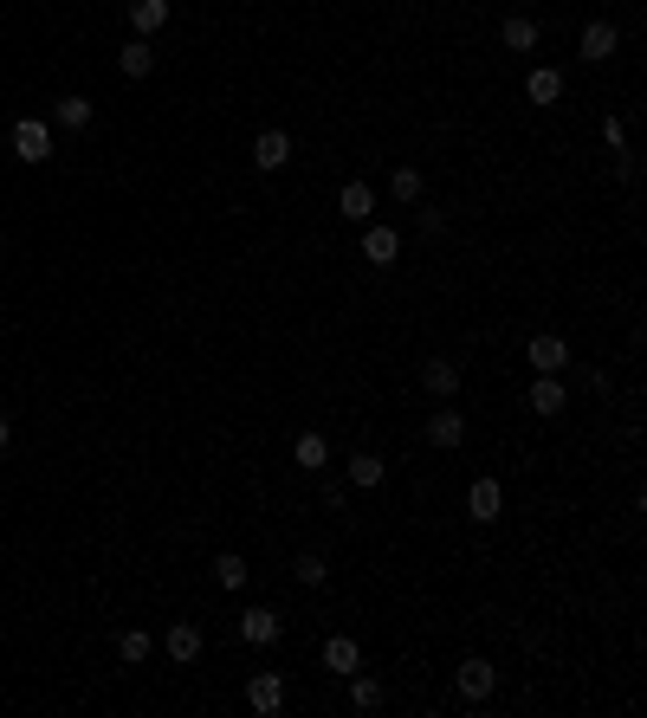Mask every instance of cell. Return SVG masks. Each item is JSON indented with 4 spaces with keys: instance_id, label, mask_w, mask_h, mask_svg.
<instances>
[{
    "instance_id": "14",
    "label": "cell",
    "mask_w": 647,
    "mask_h": 718,
    "mask_svg": "<svg viewBox=\"0 0 647 718\" xmlns=\"http://www.w3.org/2000/svg\"><path fill=\"white\" fill-rule=\"evenodd\" d=\"M324 667H330V673H343V680H350V673L363 667V647H356L350 634H330V641H324Z\"/></svg>"
},
{
    "instance_id": "21",
    "label": "cell",
    "mask_w": 647,
    "mask_h": 718,
    "mask_svg": "<svg viewBox=\"0 0 647 718\" xmlns=\"http://www.w3.org/2000/svg\"><path fill=\"white\" fill-rule=\"evenodd\" d=\"M298 473H324V466H330V440L324 434H298Z\"/></svg>"
},
{
    "instance_id": "24",
    "label": "cell",
    "mask_w": 647,
    "mask_h": 718,
    "mask_svg": "<svg viewBox=\"0 0 647 718\" xmlns=\"http://www.w3.org/2000/svg\"><path fill=\"white\" fill-rule=\"evenodd\" d=\"M382 473H389V460L382 453H350V486H382Z\"/></svg>"
},
{
    "instance_id": "20",
    "label": "cell",
    "mask_w": 647,
    "mask_h": 718,
    "mask_svg": "<svg viewBox=\"0 0 647 718\" xmlns=\"http://www.w3.org/2000/svg\"><path fill=\"white\" fill-rule=\"evenodd\" d=\"M195 654H201V621H175V628H169V660H182V667H188Z\"/></svg>"
},
{
    "instance_id": "13",
    "label": "cell",
    "mask_w": 647,
    "mask_h": 718,
    "mask_svg": "<svg viewBox=\"0 0 647 718\" xmlns=\"http://www.w3.org/2000/svg\"><path fill=\"white\" fill-rule=\"evenodd\" d=\"M563 408H570V395H563V382H557V376H538V382H531V414L557 421Z\"/></svg>"
},
{
    "instance_id": "28",
    "label": "cell",
    "mask_w": 647,
    "mask_h": 718,
    "mask_svg": "<svg viewBox=\"0 0 647 718\" xmlns=\"http://www.w3.org/2000/svg\"><path fill=\"white\" fill-rule=\"evenodd\" d=\"M602 143H609V149H628V123H622V117H602Z\"/></svg>"
},
{
    "instance_id": "11",
    "label": "cell",
    "mask_w": 647,
    "mask_h": 718,
    "mask_svg": "<svg viewBox=\"0 0 647 718\" xmlns=\"http://www.w3.org/2000/svg\"><path fill=\"white\" fill-rule=\"evenodd\" d=\"M421 382H428V395H434V402H453V395H460V363H453V356H428Z\"/></svg>"
},
{
    "instance_id": "8",
    "label": "cell",
    "mask_w": 647,
    "mask_h": 718,
    "mask_svg": "<svg viewBox=\"0 0 647 718\" xmlns=\"http://www.w3.org/2000/svg\"><path fill=\"white\" fill-rule=\"evenodd\" d=\"M466 440V414H453V402H440V414H428V447L453 453Z\"/></svg>"
},
{
    "instance_id": "18",
    "label": "cell",
    "mask_w": 647,
    "mask_h": 718,
    "mask_svg": "<svg viewBox=\"0 0 647 718\" xmlns=\"http://www.w3.org/2000/svg\"><path fill=\"white\" fill-rule=\"evenodd\" d=\"M525 98L531 104H557L563 98V72H557V65H538V72L525 78Z\"/></svg>"
},
{
    "instance_id": "19",
    "label": "cell",
    "mask_w": 647,
    "mask_h": 718,
    "mask_svg": "<svg viewBox=\"0 0 647 718\" xmlns=\"http://www.w3.org/2000/svg\"><path fill=\"white\" fill-rule=\"evenodd\" d=\"M499 39H505V52H531V46H538V20H525V13H505Z\"/></svg>"
},
{
    "instance_id": "22",
    "label": "cell",
    "mask_w": 647,
    "mask_h": 718,
    "mask_svg": "<svg viewBox=\"0 0 647 718\" xmlns=\"http://www.w3.org/2000/svg\"><path fill=\"white\" fill-rule=\"evenodd\" d=\"M52 123H59V130H91V98H78V91L59 98L52 104Z\"/></svg>"
},
{
    "instance_id": "16",
    "label": "cell",
    "mask_w": 647,
    "mask_h": 718,
    "mask_svg": "<svg viewBox=\"0 0 647 718\" xmlns=\"http://www.w3.org/2000/svg\"><path fill=\"white\" fill-rule=\"evenodd\" d=\"M130 26H136V39L162 33L169 26V0H130Z\"/></svg>"
},
{
    "instance_id": "2",
    "label": "cell",
    "mask_w": 647,
    "mask_h": 718,
    "mask_svg": "<svg viewBox=\"0 0 647 718\" xmlns=\"http://www.w3.org/2000/svg\"><path fill=\"white\" fill-rule=\"evenodd\" d=\"M233 634H240L246 647H272L285 634V621H279V609H266V602H259V609H246L240 621H233Z\"/></svg>"
},
{
    "instance_id": "6",
    "label": "cell",
    "mask_w": 647,
    "mask_h": 718,
    "mask_svg": "<svg viewBox=\"0 0 647 718\" xmlns=\"http://www.w3.org/2000/svg\"><path fill=\"white\" fill-rule=\"evenodd\" d=\"M466 512H473V524L505 518V486H499V479H473V492H466Z\"/></svg>"
},
{
    "instance_id": "5",
    "label": "cell",
    "mask_w": 647,
    "mask_h": 718,
    "mask_svg": "<svg viewBox=\"0 0 647 718\" xmlns=\"http://www.w3.org/2000/svg\"><path fill=\"white\" fill-rule=\"evenodd\" d=\"M246 706H253L259 718H272L285 706V673H253V680H246Z\"/></svg>"
},
{
    "instance_id": "17",
    "label": "cell",
    "mask_w": 647,
    "mask_h": 718,
    "mask_svg": "<svg viewBox=\"0 0 647 718\" xmlns=\"http://www.w3.org/2000/svg\"><path fill=\"white\" fill-rule=\"evenodd\" d=\"M350 706L363 712V718H369V712H382V680H376V673H363V667L350 673Z\"/></svg>"
},
{
    "instance_id": "23",
    "label": "cell",
    "mask_w": 647,
    "mask_h": 718,
    "mask_svg": "<svg viewBox=\"0 0 647 718\" xmlns=\"http://www.w3.org/2000/svg\"><path fill=\"white\" fill-rule=\"evenodd\" d=\"M117 65H123V78H149V72H156V52H149V39H130V46L117 52Z\"/></svg>"
},
{
    "instance_id": "25",
    "label": "cell",
    "mask_w": 647,
    "mask_h": 718,
    "mask_svg": "<svg viewBox=\"0 0 647 718\" xmlns=\"http://www.w3.org/2000/svg\"><path fill=\"white\" fill-rule=\"evenodd\" d=\"M214 583L220 589H246V557H240V550H220V557H214Z\"/></svg>"
},
{
    "instance_id": "9",
    "label": "cell",
    "mask_w": 647,
    "mask_h": 718,
    "mask_svg": "<svg viewBox=\"0 0 647 718\" xmlns=\"http://www.w3.org/2000/svg\"><path fill=\"white\" fill-rule=\"evenodd\" d=\"M285 162H292V136H285V130H259L253 136V169H285Z\"/></svg>"
},
{
    "instance_id": "29",
    "label": "cell",
    "mask_w": 647,
    "mask_h": 718,
    "mask_svg": "<svg viewBox=\"0 0 647 718\" xmlns=\"http://www.w3.org/2000/svg\"><path fill=\"white\" fill-rule=\"evenodd\" d=\"M13 447V427H7V414H0V453H7Z\"/></svg>"
},
{
    "instance_id": "27",
    "label": "cell",
    "mask_w": 647,
    "mask_h": 718,
    "mask_svg": "<svg viewBox=\"0 0 647 718\" xmlns=\"http://www.w3.org/2000/svg\"><path fill=\"white\" fill-rule=\"evenodd\" d=\"M117 654L130 660V667H136V660H149V634H143V628H130V634L117 641Z\"/></svg>"
},
{
    "instance_id": "15",
    "label": "cell",
    "mask_w": 647,
    "mask_h": 718,
    "mask_svg": "<svg viewBox=\"0 0 647 718\" xmlns=\"http://www.w3.org/2000/svg\"><path fill=\"white\" fill-rule=\"evenodd\" d=\"M389 195L402 201V207H415L421 195H428V175H421L415 162H395V175H389Z\"/></svg>"
},
{
    "instance_id": "26",
    "label": "cell",
    "mask_w": 647,
    "mask_h": 718,
    "mask_svg": "<svg viewBox=\"0 0 647 718\" xmlns=\"http://www.w3.org/2000/svg\"><path fill=\"white\" fill-rule=\"evenodd\" d=\"M292 570H298V583H305V589H318V583H324V576H330V563L318 557V550H305V557H298V563H292Z\"/></svg>"
},
{
    "instance_id": "10",
    "label": "cell",
    "mask_w": 647,
    "mask_h": 718,
    "mask_svg": "<svg viewBox=\"0 0 647 718\" xmlns=\"http://www.w3.org/2000/svg\"><path fill=\"white\" fill-rule=\"evenodd\" d=\"M615 52H622V33H615L609 20H589V26H583V59H589V65H609Z\"/></svg>"
},
{
    "instance_id": "7",
    "label": "cell",
    "mask_w": 647,
    "mask_h": 718,
    "mask_svg": "<svg viewBox=\"0 0 647 718\" xmlns=\"http://www.w3.org/2000/svg\"><path fill=\"white\" fill-rule=\"evenodd\" d=\"M337 214L350 220V227H369V220H376V188H369V182H343Z\"/></svg>"
},
{
    "instance_id": "4",
    "label": "cell",
    "mask_w": 647,
    "mask_h": 718,
    "mask_svg": "<svg viewBox=\"0 0 647 718\" xmlns=\"http://www.w3.org/2000/svg\"><path fill=\"white\" fill-rule=\"evenodd\" d=\"M453 686H460V699H492V686H499V667L492 660H460V673H453Z\"/></svg>"
},
{
    "instance_id": "3",
    "label": "cell",
    "mask_w": 647,
    "mask_h": 718,
    "mask_svg": "<svg viewBox=\"0 0 647 718\" xmlns=\"http://www.w3.org/2000/svg\"><path fill=\"white\" fill-rule=\"evenodd\" d=\"M13 156L20 162H52V130L39 117H20L13 123Z\"/></svg>"
},
{
    "instance_id": "12",
    "label": "cell",
    "mask_w": 647,
    "mask_h": 718,
    "mask_svg": "<svg viewBox=\"0 0 647 718\" xmlns=\"http://www.w3.org/2000/svg\"><path fill=\"white\" fill-rule=\"evenodd\" d=\"M395 253H402V233L369 220V227H363V259H369V266H395Z\"/></svg>"
},
{
    "instance_id": "1",
    "label": "cell",
    "mask_w": 647,
    "mask_h": 718,
    "mask_svg": "<svg viewBox=\"0 0 647 718\" xmlns=\"http://www.w3.org/2000/svg\"><path fill=\"white\" fill-rule=\"evenodd\" d=\"M525 363L538 369V376H563V369H570V343H563L557 330H538V337L525 343Z\"/></svg>"
}]
</instances>
